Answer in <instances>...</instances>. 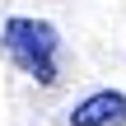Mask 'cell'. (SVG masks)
Wrapping results in <instances>:
<instances>
[{"label": "cell", "instance_id": "6da1fadb", "mask_svg": "<svg viewBox=\"0 0 126 126\" xmlns=\"http://www.w3.org/2000/svg\"><path fill=\"white\" fill-rule=\"evenodd\" d=\"M0 42H5L9 61H14L23 75H33L37 84H56V79H61V75H56L61 37H56L51 23H42V19H5Z\"/></svg>", "mask_w": 126, "mask_h": 126}, {"label": "cell", "instance_id": "7a4b0ae2", "mask_svg": "<svg viewBox=\"0 0 126 126\" xmlns=\"http://www.w3.org/2000/svg\"><path fill=\"white\" fill-rule=\"evenodd\" d=\"M70 126H126V94L117 89H98L84 103H75Z\"/></svg>", "mask_w": 126, "mask_h": 126}]
</instances>
